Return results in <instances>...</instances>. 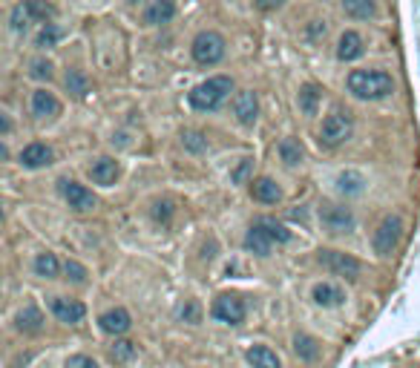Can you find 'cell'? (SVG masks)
I'll return each instance as SVG.
<instances>
[{
    "mask_svg": "<svg viewBox=\"0 0 420 368\" xmlns=\"http://www.w3.org/2000/svg\"><path fill=\"white\" fill-rule=\"evenodd\" d=\"M348 92L360 101H380L395 92V81L389 72L380 69H354L348 75Z\"/></svg>",
    "mask_w": 420,
    "mask_h": 368,
    "instance_id": "1",
    "label": "cell"
},
{
    "mask_svg": "<svg viewBox=\"0 0 420 368\" xmlns=\"http://www.w3.org/2000/svg\"><path fill=\"white\" fill-rule=\"evenodd\" d=\"M233 89V81L228 75H216V78H207V81H202L199 87H193L187 92V101L193 109H199V113H213V109H219L224 104V98L231 95Z\"/></svg>",
    "mask_w": 420,
    "mask_h": 368,
    "instance_id": "2",
    "label": "cell"
},
{
    "mask_svg": "<svg viewBox=\"0 0 420 368\" xmlns=\"http://www.w3.org/2000/svg\"><path fill=\"white\" fill-rule=\"evenodd\" d=\"M291 239V230H285L282 225H277L273 219H260L256 225L248 230L245 236V248L253 250L256 256H268L273 245H285Z\"/></svg>",
    "mask_w": 420,
    "mask_h": 368,
    "instance_id": "3",
    "label": "cell"
},
{
    "mask_svg": "<svg viewBox=\"0 0 420 368\" xmlns=\"http://www.w3.org/2000/svg\"><path fill=\"white\" fill-rule=\"evenodd\" d=\"M190 52H193V61L202 63V67H213V63H219L224 58V38L219 35V32L204 29L193 38Z\"/></svg>",
    "mask_w": 420,
    "mask_h": 368,
    "instance_id": "4",
    "label": "cell"
},
{
    "mask_svg": "<svg viewBox=\"0 0 420 368\" xmlns=\"http://www.w3.org/2000/svg\"><path fill=\"white\" fill-rule=\"evenodd\" d=\"M354 133V121L348 113H343V109H334V113L322 121V130H319V144L322 147H340V144H346Z\"/></svg>",
    "mask_w": 420,
    "mask_h": 368,
    "instance_id": "5",
    "label": "cell"
},
{
    "mask_svg": "<svg viewBox=\"0 0 420 368\" xmlns=\"http://www.w3.org/2000/svg\"><path fill=\"white\" fill-rule=\"evenodd\" d=\"M319 265L331 270L334 277H346V279H357L360 277V262L351 253L343 250H319Z\"/></svg>",
    "mask_w": 420,
    "mask_h": 368,
    "instance_id": "6",
    "label": "cell"
},
{
    "mask_svg": "<svg viewBox=\"0 0 420 368\" xmlns=\"http://www.w3.org/2000/svg\"><path fill=\"white\" fill-rule=\"evenodd\" d=\"M400 236H403L400 216H386L380 221V228L375 230V250H377V256H392V250L400 242Z\"/></svg>",
    "mask_w": 420,
    "mask_h": 368,
    "instance_id": "7",
    "label": "cell"
},
{
    "mask_svg": "<svg viewBox=\"0 0 420 368\" xmlns=\"http://www.w3.org/2000/svg\"><path fill=\"white\" fill-rule=\"evenodd\" d=\"M210 316L219 319V323L239 325L242 319H245V302H242L236 294H222V296H216L213 308H210Z\"/></svg>",
    "mask_w": 420,
    "mask_h": 368,
    "instance_id": "8",
    "label": "cell"
},
{
    "mask_svg": "<svg viewBox=\"0 0 420 368\" xmlns=\"http://www.w3.org/2000/svg\"><path fill=\"white\" fill-rule=\"evenodd\" d=\"M319 221L328 233H348L354 228V213L343 204H322L319 207Z\"/></svg>",
    "mask_w": 420,
    "mask_h": 368,
    "instance_id": "9",
    "label": "cell"
},
{
    "mask_svg": "<svg viewBox=\"0 0 420 368\" xmlns=\"http://www.w3.org/2000/svg\"><path fill=\"white\" fill-rule=\"evenodd\" d=\"M61 193H63V199L70 202L72 210H78V213H87V210H92V207L98 204V199L92 196V190H87L84 184H78V182H70V179H61Z\"/></svg>",
    "mask_w": 420,
    "mask_h": 368,
    "instance_id": "10",
    "label": "cell"
},
{
    "mask_svg": "<svg viewBox=\"0 0 420 368\" xmlns=\"http://www.w3.org/2000/svg\"><path fill=\"white\" fill-rule=\"evenodd\" d=\"M233 116H236L239 124H245V127H251L256 121V116H260V101H256L253 89H242L233 98Z\"/></svg>",
    "mask_w": 420,
    "mask_h": 368,
    "instance_id": "11",
    "label": "cell"
},
{
    "mask_svg": "<svg viewBox=\"0 0 420 368\" xmlns=\"http://www.w3.org/2000/svg\"><path fill=\"white\" fill-rule=\"evenodd\" d=\"M50 308L52 314L61 319V323H81V319L87 316V308H84V302H78V299H63V296H52L50 299Z\"/></svg>",
    "mask_w": 420,
    "mask_h": 368,
    "instance_id": "12",
    "label": "cell"
},
{
    "mask_svg": "<svg viewBox=\"0 0 420 368\" xmlns=\"http://www.w3.org/2000/svg\"><path fill=\"white\" fill-rule=\"evenodd\" d=\"M118 173H121V167H118L116 158H107V155H104V158H98V162H92V167H90V179H92L95 184L109 187V184H116Z\"/></svg>",
    "mask_w": 420,
    "mask_h": 368,
    "instance_id": "13",
    "label": "cell"
},
{
    "mask_svg": "<svg viewBox=\"0 0 420 368\" xmlns=\"http://www.w3.org/2000/svg\"><path fill=\"white\" fill-rule=\"evenodd\" d=\"M251 196L256 202H262V204H277L282 199V190H280V184L273 182V179L262 175V179H253L251 182Z\"/></svg>",
    "mask_w": 420,
    "mask_h": 368,
    "instance_id": "14",
    "label": "cell"
},
{
    "mask_svg": "<svg viewBox=\"0 0 420 368\" xmlns=\"http://www.w3.org/2000/svg\"><path fill=\"white\" fill-rule=\"evenodd\" d=\"M21 164L29 167V170H38V167L52 164V150L46 147V144H41V141L29 144V147H23V153H21Z\"/></svg>",
    "mask_w": 420,
    "mask_h": 368,
    "instance_id": "15",
    "label": "cell"
},
{
    "mask_svg": "<svg viewBox=\"0 0 420 368\" xmlns=\"http://www.w3.org/2000/svg\"><path fill=\"white\" fill-rule=\"evenodd\" d=\"M32 113H35L38 118H55L61 113V101L52 92L38 89V92H32Z\"/></svg>",
    "mask_w": 420,
    "mask_h": 368,
    "instance_id": "16",
    "label": "cell"
},
{
    "mask_svg": "<svg viewBox=\"0 0 420 368\" xmlns=\"http://www.w3.org/2000/svg\"><path fill=\"white\" fill-rule=\"evenodd\" d=\"M176 18V0H156L144 12V23L147 26H158V23H170Z\"/></svg>",
    "mask_w": 420,
    "mask_h": 368,
    "instance_id": "17",
    "label": "cell"
},
{
    "mask_svg": "<svg viewBox=\"0 0 420 368\" xmlns=\"http://www.w3.org/2000/svg\"><path fill=\"white\" fill-rule=\"evenodd\" d=\"M363 52H366V46H363V38L357 35V32H343L340 46H337V58L348 63V61L363 58Z\"/></svg>",
    "mask_w": 420,
    "mask_h": 368,
    "instance_id": "18",
    "label": "cell"
},
{
    "mask_svg": "<svg viewBox=\"0 0 420 368\" xmlns=\"http://www.w3.org/2000/svg\"><path fill=\"white\" fill-rule=\"evenodd\" d=\"M98 323H101V328H104L107 334H124V331H130L133 319H130V314H127L124 308H112V311L101 314Z\"/></svg>",
    "mask_w": 420,
    "mask_h": 368,
    "instance_id": "19",
    "label": "cell"
},
{
    "mask_svg": "<svg viewBox=\"0 0 420 368\" xmlns=\"http://www.w3.org/2000/svg\"><path fill=\"white\" fill-rule=\"evenodd\" d=\"M23 9L32 21H41L43 26H50V21L58 14V9L50 3V0H23Z\"/></svg>",
    "mask_w": 420,
    "mask_h": 368,
    "instance_id": "20",
    "label": "cell"
},
{
    "mask_svg": "<svg viewBox=\"0 0 420 368\" xmlns=\"http://www.w3.org/2000/svg\"><path fill=\"white\" fill-rule=\"evenodd\" d=\"M248 362H251L253 368H282L280 357L273 354L271 348H265V345H253V348L248 351Z\"/></svg>",
    "mask_w": 420,
    "mask_h": 368,
    "instance_id": "21",
    "label": "cell"
},
{
    "mask_svg": "<svg viewBox=\"0 0 420 368\" xmlns=\"http://www.w3.org/2000/svg\"><path fill=\"white\" fill-rule=\"evenodd\" d=\"M343 12L354 21H368V18H375L377 6H375V0H343Z\"/></svg>",
    "mask_w": 420,
    "mask_h": 368,
    "instance_id": "22",
    "label": "cell"
},
{
    "mask_svg": "<svg viewBox=\"0 0 420 368\" xmlns=\"http://www.w3.org/2000/svg\"><path fill=\"white\" fill-rule=\"evenodd\" d=\"M343 299L346 296H343L340 288H334L328 282H322V285L314 288V302H317V305H322V308H334V305H340Z\"/></svg>",
    "mask_w": 420,
    "mask_h": 368,
    "instance_id": "23",
    "label": "cell"
},
{
    "mask_svg": "<svg viewBox=\"0 0 420 368\" xmlns=\"http://www.w3.org/2000/svg\"><path fill=\"white\" fill-rule=\"evenodd\" d=\"M63 84H67V89L75 95V98H84V95L90 92V78L81 72V69H67V78H63Z\"/></svg>",
    "mask_w": 420,
    "mask_h": 368,
    "instance_id": "24",
    "label": "cell"
},
{
    "mask_svg": "<svg viewBox=\"0 0 420 368\" xmlns=\"http://www.w3.org/2000/svg\"><path fill=\"white\" fill-rule=\"evenodd\" d=\"M41 325H43V314H41L35 305H29V308H23V311L18 314V331L35 334V331H41Z\"/></svg>",
    "mask_w": 420,
    "mask_h": 368,
    "instance_id": "25",
    "label": "cell"
},
{
    "mask_svg": "<svg viewBox=\"0 0 420 368\" xmlns=\"http://www.w3.org/2000/svg\"><path fill=\"white\" fill-rule=\"evenodd\" d=\"M319 95H322V89H319L317 84H305V87L300 89V107H302V113H305V116H317Z\"/></svg>",
    "mask_w": 420,
    "mask_h": 368,
    "instance_id": "26",
    "label": "cell"
},
{
    "mask_svg": "<svg viewBox=\"0 0 420 368\" xmlns=\"http://www.w3.org/2000/svg\"><path fill=\"white\" fill-rule=\"evenodd\" d=\"M35 274L38 277H46V279H55L61 274V262L55 253H41L35 259Z\"/></svg>",
    "mask_w": 420,
    "mask_h": 368,
    "instance_id": "27",
    "label": "cell"
},
{
    "mask_svg": "<svg viewBox=\"0 0 420 368\" xmlns=\"http://www.w3.org/2000/svg\"><path fill=\"white\" fill-rule=\"evenodd\" d=\"M280 155H282L285 164L297 167V164L302 162V147H300V141H294V138H282V141H280Z\"/></svg>",
    "mask_w": 420,
    "mask_h": 368,
    "instance_id": "28",
    "label": "cell"
},
{
    "mask_svg": "<svg viewBox=\"0 0 420 368\" xmlns=\"http://www.w3.org/2000/svg\"><path fill=\"white\" fill-rule=\"evenodd\" d=\"M337 187H340V193H346V196H357V193H363V175L343 173L340 179H337Z\"/></svg>",
    "mask_w": 420,
    "mask_h": 368,
    "instance_id": "29",
    "label": "cell"
},
{
    "mask_svg": "<svg viewBox=\"0 0 420 368\" xmlns=\"http://www.w3.org/2000/svg\"><path fill=\"white\" fill-rule=\"evenodd\" d=\"M61 35H63V29L55 26V23H50V26H43V29L38 32L35 46H38V50H52V46L61 41Z\"/></svg>",
    "mask_w": 420,
    "mask_h": 368,
    "instance_id": "30",
    "label": "cell"
},
{
    "mask_svg": "<svg viewBox=\"0 0 420 368\" xmlns=\"http://www.w3.org/2000/svg\"><path fill=\"white\" fill-rule=\"evenodd\" d=\"M294 351H297V357H302V360H314L319 354V345H317V340L300 334V337L294 340Z\"/></svg>",
    "mask_w": 420,
    "mask_h": 368,
    "instance_id": "31",
    "label": "cell"
},
{
    "mask_svg": "<svg viewBox=\"0 0 420 368\" xmlns=\"http://www.w3.org/2000/svg\"><path fill=\"white\" fill-rule=\"evenodd\" d=\"M136 354V343H130V340H118L116 345L109 348V357H112V362H127Z\"/></svg>",
    "mask_w": 420,
    "mask_h": 368,
    "instance_id": "32",
    "label": "cell"
},
{
    "mask_svg": "<svg viewBox=\"0 0 420 368\" xmlns=\"http://www.w3.org/2000/svg\"><path fill=\"white\" fill-rule=\"evenodd\" d=\"M182 144H185V150H190V153H204V150H207V138H204V133H196V130L185 133V136H182Z\"/></svg>",
    "mask_w": 420,
    "mask_h": 368,
    "instance_id": "33",
    "label": "cell"
},
{
    "mask_svg": "<svg viewBox=\"0 0 420 368\" xmlns=\"http://www.w3.org/2000/svg\"><path fill=\"white\" fill-rule=\"evenodd\" d=\"M9 23H12V29H14V32H26V29H29L32 18H29V14H26L23 3H18V6L12 9V18H9Z\"/></svg>",
    "mask_w": 420,
    "mask_h": 368,
    "instance_id": "34",
    "label": "cell"
},
{
    "mask_svg": "<svg viewBox=\"0 0 420 368\" xmlns=\"http://www.w3.org/2000/svg\"><path fill=\"white\" fill-rule=\"evenodd\" d=\"M29 75H32V78H38V81H50V78H52V63H50V61H43V58L32 61Z\"/></svg>",
    "mask_w": 420,
    "mask_h": 368,
    "instance_id": "35",
    "label": "cell"
},
{
    "mask_svg": "<svg viewBox=\"0 0 420 368\" xmlns=\"http://www.w3.org/2000/svg\"><path fill=\"white\" fill-rule=\"evenodd\" d=\"M63 270H67V277H70L72 282H84V279H87V268L78 265L75 259H67V262H63Z\"/></svg>",
    "mask_w": 420,
    "mask_h": 368,
    "instance_id": "36",
    "label": "cell"
},
{
    "mask_svg": "<svg viewBox=\"0 0 420 368\" xmlns=\"http://www.w3.org/2000/svg\"><path fill=\"white\" fill-rule=\"evenodd\" d=\"M67 368H98V362H95L92 357H84V354H75L67 360Z\"/></svg>",
    "mask_w": 420,
    "mask_h": 368,
    "instance_id": "37",
    "label": "cell"
},
{
    "mask_svg": "<svg viewBox=\"0 0 420 368\" xmlns=\"http://www.w3.org/2000/svg\"><path fill=\"white\" fill-rule=\"evenodd\" d=\"M288 0H253V6L260 12H273V9H282Z\"/></svg>",
    "mask_w": 420,
    "mask_h": 368,
    "instance_id": "38",
    "label": "cell"
},
{
    "mask_svg": "<svg viewBox=\"0 0 420 368\" xmlns=\"http://www.w3.org/2000/svg\"><path fill=\"white\" fill-rule=\"evenodd\" d=\"M182 316H185V319H190V323H196V319H199V308H196V302H190V305L182 311Z\"/></svg>",
    "mask_w": 420,
    "mask_h": 368,
    "instance_id": "39",
    "label": "cell"
},
{
    "mask_svg": "<svg viewBox=\"0 0 420 368\" xmlns=\"http://www.w3.org/2000/svg\"><path fill=\"white\" fill-rule=\"evenodd\" d=\"M248 170H251V162H245V164H242V167L236 170V175H233V179H236V182H242V179H245V175H248Z\"/></svg>",
    "mask_w": 420,
    "mask_h": 368,
    "instance_id": "40",
    "label": "cell"
},
{
    "mask_svg": "<svg viewBox=\"0 0 420 368\" xmlns=\"http://www.w3.org/2000/svg\"><path fill=\"white\" fill-rule=\"evenodd\" d=\"M133 3H138V0H133Z\"/></svg>",
    "mask_w": 420,
    "mask_h": 368,
    "instance_id": "41",
    "label": "cell"
}]
</instances>
